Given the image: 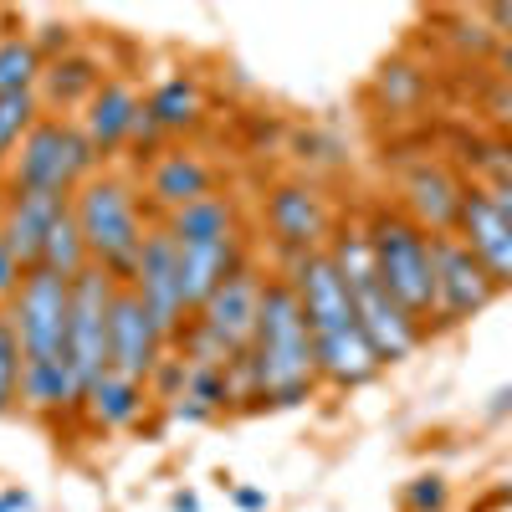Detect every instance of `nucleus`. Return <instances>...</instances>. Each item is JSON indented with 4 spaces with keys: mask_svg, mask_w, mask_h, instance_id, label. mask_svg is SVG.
<instances>
[{
    "mask_svg": "<svg viewBox=\"0 0 512 512\" xmlns=\"http://www.w3.org/2000/svg\"><path fill=\"white\" fill-rule=\"evenodd\" d=\"M287 282L297 287V303L308 313L313 328V349H318V374L333 390H364L369 379H379V354L359 328L349 282L338 277L333 256L313 251L303 262H287Z\"/></svg>",
    "mask_w": 512,
    "mask_h": 512,
    "instance_id": "nucleus-1",
    "label": "nucleus"
},
{
    "mask_svg": "<svg viewBox=\"0 0 512 512\" xmlns=\"http://www.w3.org/2000/svg\"><path fill=\"white\" fill-rule=\"evenodd\" d=\"M246 364H251V379H256V395L272 410L308 405L313 390L323 384L308 313L297 303V287L287 277H267L262 318H256V338L246 349Z\"/></svg>",
    "mask_w": 512,
    "mask_h": 512,
    "instance_id": "nucleus-2",
    "label": "nucleus"
},
{
    "mask_svg": "<svg viewBox=\"0 0 512 512\" xmlns=\"http://www.w3.org/2000/svg\"><path fill=\"white\" fill-rule=\"evenodd\" d=\"M328 256L338 277L349 282V297H354V313H359V328L364 338L374 344L379 364H405L415 349L425 328L395 303L390 287H384L379 267H374V241H369V226H344L333 241H328Z\"/></svg>",
    "mask_w": 512,
    "mask_h": 512,
    "instance_id": "nucleus-3",
    "label": "nucleus"
},
{
    "mask_svg": "<svg viewBox=\"0 0 512 512\" xmlns=\"http://www.w3.org/2000/svg\"><path fill=\"white\" fill-rule=\"evenodd\" d=\"M72 216H77L82 241L93 251V267H103L118 287L134 282L139 256H144V236H149L134 185L98 169V175L72 195Z\"/></svg>",
    "mask_w": 512,
    "mask_h": 512,
    "instance_id": "nucleus-4",
    "label": "nucleus"
},
{
    "mask_svg": "<svg viewBox=\"0 0 512 512\" xmlns=\"http://www.w3.org/2000/svg\"><path fill=\"white\" fill-rule=\"evenodd\" d=\"M98 169H103V159L88 144V134H82V123L47 113L26 134V144L11 154L6 190H41V195H67L72 200Z\"/></svg>",
    "mask_w": 512,
    "mask_h": 512,
    "instance_id": "nucleus-5",
    "label": "nucleus"
},
{
    "mask_svg": "<svg viewBox=\"0 0 512 512\" xmlns=\"http://www.w3.org/2000/svg\"><path fill=\"white\" fill-rule=\"evenodd\" d=\"M369 241H374V267L390 287L395 303L420 323H436V262H431V231H420L400 205L374 210L369 221Z\"/></svg>",
    "mask_w": 512,
    "mask_h": 512,
    "instance_id": "nucleus-6",
    "label": "nucleus"
},
{
    "mask_svg": "<svg viewBox=\"0 0 512 512\" xmlns=\"http://www.w3.org/2000/svg\"><path fill=\"white\" fill-rule=\"evenodd\" d=\"M67 313H72V282L47 267H31L16 303L6 308L26 364H67Z\"/></svg>",
    "mask_w": 512,
    "mask_h": 512,
    "instance_id": "nucleus-7",
    "label": "nucleus"
},
{
    "mask_svg": "<svg viewBox=\"0 0 512 512\" xmlns=\"http://www.w3.org/2000/svg\"><path fill=\"white\" fill-rule=\"evenodd\" d=\"M118 282L103 267H88L72 282V313H67V364L77 374V390L88 395L103 374H113L108 349V308H113Z\"/></svg>",
    "mask_w": 512,
    "mask_h": 512,
    "instance_id": "nucleus-8",
    "label": "nucleus"
},
{
    "mask_svg": "<svg viewBox=\"0 0 512 512\" xmlns=\"http://www.w3.org/2000/svg\"><path fill=\"white\" fill-rule=\"evenodd\" d=\"M431 262H436V328H456L497 303L502 287L487 277V267L456 231L431 236Z\"/></svg>",
    "mask_w": 512,
    "mask_h": 512,
    "instance_id": "nucleus-9",
    "label": "nucleus"
},
{
    "mask_svg": "<svg viewBox=\"0 0 512 512\" xmlns=\"http://www.w3.org/2000/svg\"><path fill=\"white\" fill-rule=\"evenodd\" d=\"M134 287L144 297L149 318L159 323V333L175 344V338L185 333V323L195 318L190 303H185V277H180V241L169 226H149L144 236V256H139V272H134Z\"/></svg>",
    "mask_w": 512,
    "mask_h": 512,
    "instance_id": "nucleus-10",
    "label": "nucleus"
},
{
    "mask_svg": "<svg viewBox=\"0 0 512 512\" xmlns=\"http://www.w3.org/2000/svg\"><path fill=\"white\" fill-rule=\"evenodd\" d=\"M267 231L287 251V262H303V256H313V251H328V241H333L328 200L303 180H282L267 195Z\"/></svg>",
    "mask_w": 512,
    "mask_h": 512,
    "instance_id": "nucleus-11",
    "label": "nucleus"
},
{
    "mask_svg": "<svg viewBox=\"0 0 512 512\" xmlns=\"http://www.w3.org/2000/svg\"><path fill=\"white\" fill-rule=\"evenodd\" d=\"M169 338L159 333V323L149 318L144 308V297L134 287H118L113 292V308H108V349H113V374L123 379H139L149 384L154 369L164 364V349Z\"/></svg>",
    "mask_w": 512,
    "mask_h": 512,
    "instance_id": "nucleus-12",
    "label": "nucleus"
},
{
    "mask_svg": "<svg viewBox=\"0 0 512 512\" xmlns=\"http://www.w3.org/2000/svg\"><path fill=\"white\" fill-rule=\"evenodd\" d=\"M262 292H267V277L256 272L251 262H241V267L216 287V297H210V303L195 313V323H200L205 333H216L231 354L246 359L251 338H256V318H262Z\"/></svg>",
    "mask_w": 512,
    "mask_h": 512,
    "instance_id": "nucleus-13",
    "label": "nucleus"
},
{
    "mask_svg": "<svg viewBox=\"0 0 512 512\" xmlns=\"http://www.w3.org/2000/svg\"><path fill=\"white\" fill-rule=\"evenodd\" d=\"M72 210L67 195H41V190H6V210H0V241L16 251V262L31 272L41 267L52 226Z\"/></svg>",
    "mask_w": 512,
    "mask_h": 512,
    "instance_id": "nucleus-14",
    "label": "nucleus"
},
{
    "mask_svg": "<svg viewBox=\"0 0 512 512\" xmlns=\"http://www.w3.org/2000/svg\"><path fill=\"white\" fill-rule=\"evenodd\" d=\"M456 236L472 246V256L487 267L497 287H512V226L502 221V210L482 185H466L461 210H456Z\"/></svg>",
    "mask_w": 512,
    "mask_h": 512,
    "instance_id": "nucleus-15",
    "label": "nucleus"
},
{
    "mask_svg": "<svg viewBox=\"0 0 512 512\" xmlns=\"http://www.w3.org/2000/svg\"><path fill=\"white\" fill-rule=\"evenodd\" d=\"M144 185H149V205L164 210V221H169L175 210H185V205H195L205 195H216V169H210L200 154L164 149V154H154Z\"/></svg>",
    "mask_w": 512,
    "mask_h": 512,
    "instance_id": "nucleus-16",
    "label": "nucleus"
},
{
    "mask_svg": "<svg viewBox=\"0 0 512 512\" xmlns=\"http://www.w3.org/2000/svg\"><path fill=\"white\" fill-rule=\"evenodd\" d=\"M461 195L466 185L451 175L446 164H415L405 175V216L420 226V231H456V210H461Z\"/></svg>",
    "mask_w": 512,
    "mask_h": 512,
    "instance_id": "nucleus-17",
    "label": "nucleus"
},
{
    "mask_svg": "<svg viewBox=\"0 0 512 512\" xmlns=\"http://www.w3.org/2000/svg\"><path fill=\"white\" fill-rule=\"evenodd\" d=\"M139 93L128 88V82H103V88L93 93V103L82 108V134H88V144L98 149V159H108L113 149H128V123H134L139 113Z\"/></svg>",
    "mask_w": 512,
    "mask_h": 512,
    "instance_id": "nucleus-18",
    "label": "nucleus"
},
{
    "mask_svg": "<svg viewBox=\"0 0 512 512\" xmlns=\"http://www.w3.org/2000/svg\"><path fill=\"white\" fill-rule=\"evenodd\" d=\"M149 384L139 379H123V374H103L88 395H82V415H88L98 431H128V425H139L144 410H149Z\"/></svg>",
    "mask_w": 512,
    "mask_h": 512,
    "instance_id": "nucleus-19",
    "label": "nucleus"
},
{
    "mask_svg": "<svg viewBox=\"0 0 512 512\" xmlns=\"http://www.w3.org/2000/svg\"><path fill=\"white\" fill-rule=\"evenodd\" d=\"M241 267V241H216V246H180V277H185V303L200 313L216 287Z\"/></svg>",
    "mask_w": 512,
    "mask_h": 512,
    "instance_id": "nucleus-20",
    "label": "nucleus"
},
{
    "mask_svg": "<svg viewBox=\"0 0 512 512\" xmlns=\"http://www.w3.org/2000/svg\"><path fill=\"white\" fill-rule=\"evenodd\" d=\"M98 88H103L98 62H88V57H47L36 98H41L47 113H57V108H88Z\"/></svg>",
    "mask_w": 512,
    "mask_h": 512,
    "instance_id": "nucleus-21",
    "label": "nucleus"
},
{
    "mask_svg": "<svg viewBox=\"0 0 512 512\" xmlns=\"http://www.w3.org/2000/svg\"><path fill=\"white\" fill-rule=\"evenodd\" d=\"M169 231H175L180 246H216V241H241L236 231V205L226 195H205L185 210H175V216L164 221Z\"/></svg>",
    "mask_w": 512,
    "mask_h": 512,
    "instance_id": "nucleus-22",
    "label": "nucleus"
},
{
    "mask_svg": "<svg viewBox=\"0 0 512 512\" xmlns=\"http://www.w3.org/2000/svg\"><path fill=\"white\" fill-rule=\"evenodd\" d=\"M144 108L159 123V134H185V128H195L200 113H205V93H200L195 77H164L144 98Z\"/></svg>",
    "mask_w": 512,
    "mask_h": 512,
    "instance_id": "nucleus-23",
    "label": "nucleus"
},
{
    "mask_svg": "<svg viewBox=\"0 0 512 512\" xmlns=\"http://www.w3.org/2000/svg\"><path fill=\"white\" fill-rule=\"evenodd\" d=\"M47 57L36 52V41L26 31H6L0 36V98L6 93H36Z\"/></svg>",
    "mask_w": 512,
    "mask_h": 512,
    "instance_id": "nucleus-24",
    "label": "nucleus"
},
{
    "mask_svg": "<svg viewBox=\"0 0 512 512\" xmlns=\"http://www.w3.org/2000/svg\"><path fill=\"white\" fill-rule=\"evenodd\" d=\"M41 267L47 272H57V277H67V282H77L82 272L93 267V251H88V241H82V226H77V216L67 210V216L52 226V236H47V251H41Z\"/></svg>",
    "mask_w": 512,
    "mask_h": 512,
    "instance_id": "nucleus-25",
    "label": "nucleus"
},
{
    "mask_svg": "<svg viewBox=\"0 0 512 512\" xmlns=\"http://www.w3.org/2000/svg\"><path fill=\"white\" fill-rule=\"evenodd\" d=\"M41 118H47V108H41L36 93H6V98H0V154L11 159Z\"/></svg>",
    "mask_w": 512,
    "mask_h": 512,
    "instance_id": "nucleus-26",
    "label": "nucleus"
},
{
    "mask_svg": "<svg viewBox=\"0 0 512 512\" xmlns=\"http://www.w3.org/2000/svg\"><path fill=\"white\" fill-rule=\"evenodd\" d=\"M21 369H26L21 338H16L11 318L0 313V415H11V410L21 405Z\"/></svg>",
    "mask_w": 512,
    "mask_h": 512,
    "instance_id": "nucleus-27",
    "label": "nucleus"
},
{
    "mask_svg": "<svg viewBox=\"0 0 512 512\" xmlns=\"http://www.w3.org/2000/svg\"><path fill=\"white\" fill-rule=\"evenodd\" d=\"M400 502H405V512H446V502H451V487H446V477L425 472V477H410V482H405Z\"/></svg>",
    "mask_w": 512,
    "mask_h": 512,
    "instance_id": "nucleus-28",
    "label": "nucleus"
},
{
    "mask_svg": "<svg viewBox=\"0 0 512 512\" xmlns=\"http://www.w3.org/2000/svg\"><path fill=\"white\" fill-rule=\"evenodd\" d=\"M379 98L390 103V108H410L420 98V72L405 67V62H390L379 72Z\"/></svg>",
    "mask_w": 512,
    "mask_h": 512,
    "instance_id": "nucleus-29",
    "label": "nucleus"
},
{
    "mask_svg": "<svg viewBox=\"0 0 512 512\" xmlns=\"http://www.w3.org/2000/svg\"><path fill=\"white\" fill-rule=\"evenodd\" d=\"M21 282H26V267L16 262V251H11L6 241H0V313H6V308L16 303Z\"/></svg>",
    "mask_w": 512,
    "mask_h": 512,
    "instance_id": "nucleus-30",
    "label": "nucleus"
},
{
    "mask_svg": "<svg viewBox=\"0 0 512 512\" xmlns=\"http://www.w3.org/2000/svg\"><path fill=\"white\" fill-rule=\"evenodd\" d=\"M159 144V123L149 118V108L139 103V113H134V123H128V149H154Z\"/></svg>",
    "mask_w": 512,
    "mask_h": 512,
    "instance_id": "nucleus-31",
    "label": "nucleus"
},
{
    "mask_svg": "<svg viewBox=\"0 0 512 512\" xmlns=\"http://www.w3.org/2000/svg\"><path fill=\"white\" fill-rule=\"evenodd\" d=\"M231 502H236V512H267V507H272L267 487H251V482L231 487Z\"/></svg>",
    "mask_w": 512,
    "mask_h": 512,
    "instance_id": "nucleus-32",
    "label": "nucleus"
},
{
    "mask_svg": "<svg viewBox=\"0 0 512 512\" xmlns=\"http://www.w3.org/2000/svg\"><path fill=\"white\" fill-rule=\"evenodd\" d=\"M482 169H487V175H507V180H512V139L487 144V149H482Z\"/></svg>",
    "mask_w": 512,
    "mask_h": 512,
    "instance_id": "nucleus-33",
    "label": "nucleus"
},
{
    "mask_svg": "<svg viewBox=\"0 0 512 512\" xmlns=\"http://www.w3.org/2000/svg\"><path fill=\"white\" fill-rule=\"evenodd\" d=\"M482 190H487V195H492V205L502 210V221L512 226V180H507V175H487V180H482Z\"/></svg>",
    "mask_w": 512,
    "mask_h": 512,
    "instance_id": "nucleus-34",
    "label": "nucleus"
},
{
    "mask_svg": "<svg viewBox=\"0 0 512 512\" xmlns=\"http://www.w3.org/2000/svg\"><path fill=\"white\" fill-rule=\"evenodd\" d=\"M487 108H492V118L507 128V139H512V88H497V93L487 98Z\"/></svg>",
    "mask_w": 512,
    "mask_h": 512,
    "instance_id": "nucleus-35",
    "label": "nucleus"
},
{
    "mask_svg": "<svg viewBox=\"0 0 512 512\" xmlns=\"http://www.w3.org/2000/svg\"><path fill=\"white\" fill-rule=\"evenodd\" d=\"M0 512H31V492L26 487H0Z\"/></svg>",
    "mask_w": 512,
    "mask_h": 512,
    "instance_id": "nucleus-36",
    "label": "nucleus"
},
{
    "mask_svg": "<svg viewBox=\"0 0 512 512\" xmlns=\"http://www.w3.org/2000/svg\"><path fill=\"white\" fill-rule=\"evenodd\" d=\"M492 67L502 77V88H512V41H497V47H492Z\"/></svg>",
    "mask_w": 512,
    "mask_h": 512,
    "instance_id": "nucleus-37",
    "label": "nucleus"
},
{
    "mask_svg": "<svg viewBox=\"0 0 512 512\" xmlns=\"http://www.w3.org/2000/svg\"><path fill=\"white\" fill-rule=\"evenodd\" d=\"M487 26L497 31V41H512V6H487Z\"/></svg>",
    "mask_w": 512,
    "mask_h": 512,
    "instance_id": "nucleus-38",
    "label": "nucleus"
},
{
    "mask_svg": "<svg viewBox=\"0 0 512 512\" xmlns=\"http://www.w3.org/2000/svg\"><path fill=\"white\" fill-rule=\"evenodd\" d=\"M507 410H512V384H502V390L492 395V405H487V415L497 420V415H507Z\"/></svg>",
    "mask_w": 512,
    "mask_h": 512,
    "instance_id": "nucleus-39",
    "label": "nucleus"
},
{
    "mask_svg": "<svg viewBox=\"0 0 512 512\" xmlns=\"http://www.w3.org/2000/svg\"><path fill=\"white\" fill-rule=\"evenodd\" d=\"M169 512H200V497L195 492H175L169 497Z\"/></svg>",
    "mask_w": 512,
    "mask_h": 512,
    "instance_id": "nucleus-40",
    "label": "nucleus"
},
{
    "mask_svg": "<svg viewBox=\"0 0 512 512\" xmlns=\"http://www.w3.org/2000/svg\"><path fill=\"white\" fill-rule=\"evenodd\" d=\"M6 164H11V159H6V154H0V190H6Z\"/></svg>",
    "mask_w": 512,
    "mask_h": 512,
    "instance_id": "nucleus-41",
    "label": "nucleus"
},
{
    "mask_svg": "<svg viewBox=\"0 0 512 512\" xmlns=\"http://www.w3.org/2000/svg\"><path fill=\"white\" fill-rule=\"evenodd\" d=\"M0 210H6V190H0Z\"/></svg>",
    "mask_w": 512,
    "mask_h": 512,
    "instance_id": "nucleus-42",
    "label": "nucleus"
}]
</instances>
